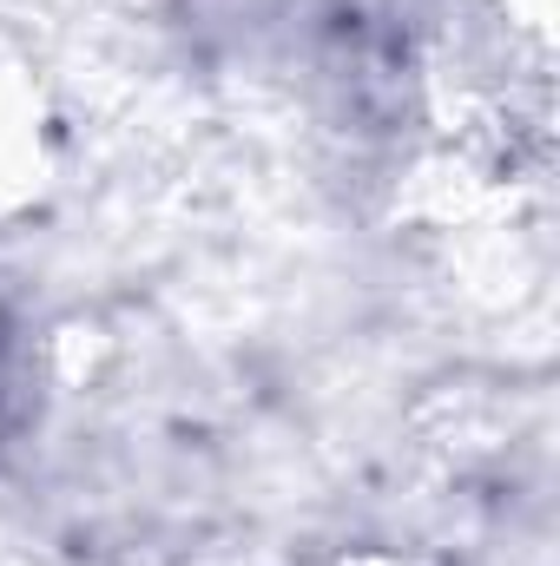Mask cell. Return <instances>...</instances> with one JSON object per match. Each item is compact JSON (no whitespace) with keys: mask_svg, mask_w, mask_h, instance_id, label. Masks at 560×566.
I'll use <instances>...</instances> for the list:
<instances>
[{"mask_svg":"<svg viewBox=\"0 0 560 566\" xmlns=\"http://www.w3.org/2000/svg\"><path fill=\"white\" fill-rule=\"evenodd\" d=\"M53 185V113L40 80L0 53V218H27Z\"/></svg>","mask_w":560,"mask_h":566,"instance_id":"obj_1","label":"cell"},{"mask_svg":"<svg viewBox=\"0 0 560 566\" xmlns=\"http://www.w3.org/2000/svg\"><path fill=\"white\" fill-rule=\"evenodd\" d=\"M508 20L528 27L535 40H548V27H554V0H508Z\"/></svg>","mask_w":560,"mask_h":566,"instance_id":"obj_2","label":"cell"},{"mask_svg":"<svg viewBox=\"0 0 560 566\" xmlns=\"http://www.w3.org/2000/svg\"><path fill=\"white\" fill-rule=\"evenodd\" d=\"M336 566H435L428 554H403V547H363V554H343Z\"/></svg>","mask_w":560,"mask_h":566,"instance_id":"obj_3","label":"cell"}]
</instances>
